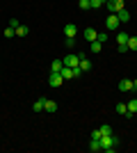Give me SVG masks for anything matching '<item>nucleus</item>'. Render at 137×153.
Returning a JSON list of instances; mask_svg holds the SVG:
<instances>
[{
    "mask_svg": "<svg viewBox=\"0 0 137 153\" xmlns=\"http://www.w3.org/2000/svg\"><path fill=\"white\" fill-rule=\"evenodd\" d=\"M98 144H101V151L105 153H114L119 149V144H121V140H119V135H101V140H98Z\"/></svg>",
    "mask_w": 137,
    "mask_h": 153,
    "instance_id": "nucleus-1",
    "label": "nucleus"
},
{
    "mask_svg": "<svg viewBox=\"0 0 137 153\" xmlns=\"http://www.w3.org/2000/svg\"><path fill=\"white\" fill-rule=\"evenodd\" d=\"M105 7H107L110 14H117V12H121V9H126L124 0H105Z\"/></svg>",
    "mask_w": 137,
    "mask_h": 153,
    "instance_id": "nucleus-2",
    "label": "nucleus"
},
{
    "mask_svg": "<svg viewBox=\"0 0 137 153\" xmlns=\"http://www.w3.org/2000/svg\"><path fill=\"white\" fill-rule=\"evenodd\" d=\"M119 25H121V23H119V19H117V14H110V16H107V19H105V27H107V30H119Z\"/></svg>",
    "mask_w": 137,
    "mask_h": 153,
    "instance_id": "nucleus-3",
    "label": "nucleus"
},
{
    "mask_svg": "<svg viewBox=\"0 0 137 153\" xmlns=\"http://www.w3.org/2000/svg\"><path fill=\"white\" fill-rule=\"evenodd\" d=\"M62 62H64V66H71V69H76V66L80 64V55H66Z\"/></svg>",
    "mask_w": 137,
    "mask_h": 153,
    "instance_id": "nucleus-4",
    "label": "nucleus"
},
{
    "mask_svg": "<svg viewBox=\"0 0 137 153\" xmlns=\"http://www.w3.org/2000/svg\"><path fill=\"white\" fill-rule=\"evenodd\" d=\"M48 82H50V87H55V89H57V87H62V85H64V78L59 76V73H50Z\"/></svg>",
    "mask_w": 137,
    "mask_h": 153,
    "instance_id": "nucleus-5",
    "label": "nucleus"
},
{
    "mask_svg": "<svg viewBox=\"0 0 137 153\" xmlns=\"http://www.w3.org/2000/svg\"><path fill=\"white\" fill-rule=\"evenodd\" d=\"M64 34L66 37H76V34H78V25H76V23H66L64 25Z\"/></svg>",
    "mask_w": 137,
    "mask_h": 153,
    "instance_id": "nucleus-6",
    "label": "nucleus"
},
{
    "mask_svg": "<svg viewBox=\"0 0 137 153\" xmlns=\"http://www.w3.org/2000/svg\"><path fill=\"white\" fill-rule=\"evenodd\" d=\"M78 66H80V71H82V73H85V71H91V62L82 55V53H80V64H78Z\"/></svg>",
    "mask_w": 137,
    "mask_h": 153,
    "instance_id": "nucleus-7",
    "label": "nucleus"
},
{
    "mask_svg": "<svg viewBox=\"0 0 137 153\" xmlns=\"http://www.w3.org/2000/svg\"><path fill=\"white\" fill-rule=\"evenodd\" d=\"M62 69H64V62H62V59H53L50 62V73H59Z\"/></svg>",
    "mask_w": 137,
    "mask_h": 153,
    "instance_id": "nucleus-8",
    "label": "nucleus"
},
{
    "mask_svg": "<svg viewBox=\"0 0 137 153\" xmlns=\"http://www.w3.org/2000/svg\"><path fill=\"white\" fill-rule=\"evenodd\" d=\"M59 76L64 78V80H73V78H76V73H73V69H71V66H64V69L59 71Z\"/></svg>",
    "mask_w": 137,
    "mask_h": 153,
    "instance_id": "nucleus-9",
    "label": "nucleus"
},
{
    "mask_svg": "<svg viewBox=\"0 0 137 153\" xmlns=\"http://www.w3.org/2000/svg\"><path fill=\"white\" fill-rule=\"evenodd\" d=\"M128 39H130V34H126V32H117V46H128Z\"/></svg>",
    "mask_w": 137,
    "mask_h": 153,
    "instance_id": "nucleus-10",
    "label": "nucleus"
},
{
    "mask_svg": "<svg viewBox=\"0 0 137 153\" xmlns=\"http://www.w3.org/2000/svg\"><path fill=\"white\" fill-rule=\"evenodd\" d=\"M117 19H119V23H128V21H130V12H128V9H121V12H117Z\"/></svg>",
    "mask_w": 137,
    "mask_h": 153,
    "instance_id": "nucleus-11",
    "label": "nucleus"
},
{
    "mask_svg": "<svg viewBox=\"0 0 137 153\" xmlns=\"http://www.w3.org/2000/svg\"><path fill=\"white\" fill-rule=\"evenodd\" d=\"M44 110H46V112H57V103H55V101H50V98H46Z\"/></svg>",
    "mask_w": 137,
    "mask_h": 153,
    "instance_id": "nucleus-12",
    "label": "nucleus"
},
{
    "mask_svg": "<svg viewBox=\"0 0 137 153\" xmlns=\"http://www.w3.org/2000/svg\"><path fill=\"white\" fill-rule=\"evenodd\" d=\"M85 37H87V41H89V44H91V41H96L98 32L94 30V27H87V30H85Z\"/></svg>",
    "mask_w": 137,
    "mask_h": 153,
    "instance_id": "nucleus-13",
    "label": "nucleus"
},
{
    "mask_svg": "<svg viewBox=\"0 0 137 153\" xmlns=\"http://www.w3.org/2000/svg\"><path fill=\"white\" fill-rule=\"evenodd\" d=\"M119 89L121 91H133V80H121V82H119Z\"/></svg>",
    "mask_w": 137,
    "mask_h": 153,
    "instance_id": "nucleus-14",
    "label": "nucleus"
},
{
    "mask_svg": "<svg viewBox=\"0 0 137 153\" xmlns=\"http://www.w3.org/2000/svg\"><path fill=\"white\" fill-rule=\"evenodd\" d=\"M44 103H46V98H39V101H34L32 110H34V112H44Z\"/></svg>",
    "mask_w": 137,
    "mask_h": 153,
    "instance_id": "nucleus-15",
    "label": "nucleus"
},
{
    "mask_svg": "<svg viewBox=\"0 0 137 153\" xmlns=\"http://www.w3.org/2000/svg\"><path fill=\"white\" fill-rule=\"evenodd\" d=\"M126 105H128V112H133V114L137 112V98H130V101L126 103Z\"/></svg>",
    "mask_w": 137,
    "mask_h": 153,
    "instance_id": "nucleus-16",
    "label": "nucleus"
},
{
    "mask_svg": "<svg viewBox=\"0 0 137 153\" xmlns=\"http://www.w3.org/2000/svg\"><path fill=\"white\" fill-rule=\"evenodd\" d=\"M27 32H30V30H27V25H19V27H16V37H25Z\"/></svg>",
    "mask_w": 137,
    "mask_h": 153,
    "instance_id": "nucleus-17",
    "label": "nucleus"
},
{
    "mask_svg": "<svg viewBox=\"0 0 137 153\" xmlns=\"http://www.w3.org/2000/svg\"><path fill=\"white\" fill-rule=\"evenodd\" d=\"M103 51V44L101 41H91V53H101Z\"/></svg>",
    "mask_w": 137,
    "mask_h": 153,
    "instance_id": "nucleus-18",
    "label": "nucleus"
},
{
    "mask_svg": "<svg viewBox=\"0 0 137 153\" xmlns=\"http://www.w3.org/2000/svg\"><path fill=\"white\" fill-rule=\"evenodd\" d=\"M119 112V114H126V112H128V105H126V103H117V108H114Z\"/></svg>",
    "mask_w": 137,
    "mask_h": 153,
    "instance_id": "nucleus-19",
    "label": "nucleus"
},
{
    "mask_svg": "<svg viewBox=\"0 0 137 153\" xmlns=\"http://www.w3.org/2000/svg\"><path fill=\"white\" fill-rule=\"evenodd\" d=\"M78 7L82 9V12H87V9H91V2H89V0H80V2H78Z\"/></svg>",
    "mask_w": 137,
    "mask_h": 153,
    "instance_id": "nucleus-20",
    "label": "nucleus"
},
{
    "mask_svg": "<svg viewBox=\"0 0 137 153\" xmlns=\"http://www.w3.org/2000/svg\"><path fill=\"white\" fill-rule=\"evenodd\" d=\"M89 151H94V153L101 151V144H98V140H91V142H89Z\"/></svg>",
    "mask_w": 137,
    "mask_h": 153,
    "instance_id": "nucleus-21",
    "label": "nucleus"
},
{
    "mask_svg": "<svg viewBox=\"0 0 137 153\" xmlns=\"http://www.w3.org/2000/svg\"><path fill=\"white\" fill-rule=\"evenodd\" d=\"M128 51H137V37L128 39Z\"/></svg>",
    "mask_w": 137,
    "mask_h": 153,
    "instance_id": "nucleus-22",
    "label": "nucleus"
},
{
    "mask_svg": "<svg viewBox=\"0 0 137 153\" xmlns=\"http://www.w3.org/2000/svg\"><path fill=\"white\" fill-rule=\"evenodd\" d=\"M89 2H91V9H101L105 5V0H89Z\"/></svg>",
    "mask_w": 137,
    "mask_h": 153,
    "instance_id": "nucleus-23",
    "label": "nucleus"
},
{
    "mask_svg": "<svg viewBox=\"0 0 137 153\" xmlns=\"http://www.w3.org/2000/svg\"><path fill=\"white\" fill-rule=\"evenodd\" d=\"M2 34H5L7 39H12L14 34H16V30H14V27H9V25H7V27H5V32H2Z\"/></svg>",
    "mask_w": 137,
    "mask_h": 153,
    "instance_id": "nucleus-24",
    "label": "nucleus"
},
{
    "mask_svg": "<svg viewBox=\"0 0 137 153\" xmlns=\"http://www.w3.org/2000/svg\"><path fill=\"white\" fill-rule=\"evenodd\" d=\"M98 130H101V135H112V133H114V130H112V126H101Z\"/></svg>",
    "mask_w": 137,
    "mask_h": 153,
    "instance_id": "nucleus-25",
    "label": "nucleus"
},
{
    "mask_svg": "<svg viewBox=\"0 0 137 153\" xmlns=\"http://www.w3.org/2000/svg\"><path fill=\"white\" fill-rule=\"evenodd\" d=\"M96 41H101V44L105 46V41H107V34H105V32H98V37H96Z\"/></svg>",
    "mask_w": 137,
    "mask_h": 153,
    "instance_id": "nucleus-26",
    "label": "nucleus"
},
{
    "mask_svg": "<svg viewBox=\"0 0 137 153\" xmlns=\"http://www.w3.org/2000/svg\"><path fill=\"white\" fill-rule=\"evenodd\" d=\"M64 44H66V48H73V44H76V39H73V37H66V41H64Z\"/></svg>",
    "mask_w": 137,
    "mask_h": 153,
    "instance_id": "nucleus-27",
    "label": "nucleus"
},
{
    "mask_svg": "<svg viewBox=\"0 0 137 153\" xmlns=\"http://www.w3.org/2000/svg\"><path fill=\"white\" fill-rule=\"evenodd\" d=\"M19 25H21V23H19V19H9V27H14V30H16Z\"/></svg>",
    "mask_w": 137,
    "mask_h": 153,
    "instance_id": "nucleus-28",
    "label": "nucleus"
},
{
    "mask_svg": "<svg viewBox=\"0 0 137 153\" xmlns=\"http://www.w3.org/2000/svg\"><path fill=\"white\" fill-rule=\"evenodd\" d=\"M91 140H101V130H98V128H96V130H91Z\"/></svg>",
    "mask_w": 137,
    "mask_h": 153,
    "instance_id": "nucleus-29",
    "label": "nucleus"
},
{
    "mask_svg": "<svg viewBox=\"0 0 137 153\" xmlns=\"http://www.w3.org/2000/svg\"><path fill=\"white\" fill-rule=\"evenodd\" d=\"M117 51L121 53V55H124V53H128V46H117Z\"/></svg>",
    "mask_w": 137,
    "mask_h": 153,
    "instance_id": "nucleus-30",
    "label": "nucleus"
},
{
    "mask_svg": "<svg viewBox=\"0 0 137 153\" xmlns=\"http://www.w3.org/2000/svg\"><path fill=\"white\" fill-rule=\"evenodd\" d=\"M133 91H137V80H133Z\"/></svg>",
    "mask_w": 137,
    "mask_h": 153,
    "instance_id": "nucleus-31",
    "label": "nucleus"
}]
</instances>
